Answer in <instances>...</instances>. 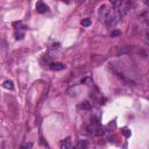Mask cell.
I'll return each instance as SVG.
<instances>
[{
    "instance_id": "6da1fadb",
    "label": "cell",
    "mask_w": 149,
    "mask_h": 149,
    "mask_svg": "<svg viewBox=\"0 0 149 149\" xmlns=\"http://www.w3.org/2000/svg\"><path fill=\"white\" fill-rule=\"evenodd\" d=\"M49 68H50L51 70H54V71H61L65 68V65L62 64V63H58V62H52V63L49 64Z\"/></svg>"
},
{
    "instance_id": "7a4b0ae2",
    "label": "cell",
    "mask_w": 149,
    "mask_h": 149,
    "mask_svg": "<svg viewBox=\"0 0 149 149\" xmlns=\"http://www.w3.org/2000/svg\"><path fill=\"white\" fill-rule=\"evenodd\" d=\"M36 11L37 13H44L48 11V6L44 3H42V1H39L36 4Z\"/></svg>"
},
{
    "instance_id": "3957f363",
    "label": "cell",
    "mask_w": 149,
    "mask_h": 149,
    "mask_svg": "<svg viewBox=\"0 0 149 149\" xmlns=\"http://www.w3.org/2000/svg\"><path fill=\"white\" fill-rule=\"evenodd\" d=\"M71 148V140L70 137H67L61 141V149H70Z\"/></svg>"
},
{
    "instance_id": "277c9868",
    "label": "cell",
    "mask_w": 149,
    "mask_h": 149,
    "mask_svg": "<svg viewBox=\"0 0 149 149\" xmlns=\"http://www.w3.org/2000/svg\"><path fill=\"white\" fill-rule=\"evenodd\" d=\"M3 86L5 88H7V90H13V88H14V84H13L12 80H5Z\"/></svg>"
},
{
    "instance_id": "5b68a950",
    "label": "cell",
    "mask_w": 149,
    "mask_h": 149,
    "mask_svg": "<svg viewBox=\"0 0 149 149\" xmlns=\"http://www.w3.org/2000/svg\"><path fill=\"white\" fill-rule=\"evenodd\" d=\"M80 107H82L83 110H91L92 105H91V103H90V101H84V103L80 105Z\"/></svg>"
},
{
    "instance_id": "8992f818",
    "label": "cell",
    "mask_w": 149,
    "mask_h": 149,
    "mask_svg": "<svg viewBox=\"0 0 149 149\" xmlns=\"http://www.w3.org/2000/svg\"><path fill=\"white\" fill-rule=\"evenodd\" d=\"M86 147H87V142L84 140H82L78 143V149H86Z\"/></svg>"
},
{
    "instance_id": "52a82bcc",
    "label": "cell",
    "mask_w": 149,
    "mask_h": 149,
    "mask_svg": "<svg viewBox=\"0 0 149 149\" xmlns=\"http://www.w3.org/2000/svg\"><path fill=\"white\" fill-rule=\"evenodd\" d=\"M116 76H118L119 77V78H120V79H122V80H124V82H126V83H127V84H131V80H129V79H127V78H126V77L125 76H124V75H121V73H119V72H116Z\"/></svg>"
},
{
    "instance_id": "ba28073f",
    "label": "cell",
    "mask_w": 149,
    "mask_h": 149,
    "mask_svg": "<svg viewBox=\"0 0 149 149\" xmlns=\"http://www.w3.org/2000/svg\"><path fill=\"white\" fill-rule=\"evenodd\" d=\"M82 24L84 27H88V26H91V20L90 19H84V20H82Z\"/></svg>"
},
{
    "instance_id": "9c48e42d",
    "label": "cell",
    "mask_w": 149,
    "mask_h": 149,
    "mask_svg": "<svg viewBox=\"0 0 149 149\" xmlns=\"http://www.w3.org/2000/svg\"><path fill=\"white\" fill-rule=\"evenodd\" d=\"M121 35V32L120 31H113L112 33H111V36L112 37H118V36H120Z\"/></svg>"
},
{
    "instance_id": "30bf717a",
    "label": "cell",
    "mask_w": 149,
    "mask_h": 149,
    "mask_svg": "<svg viewBox=\"0 0 149 149\" xmlns=\"http://www.w3.org/2000/svg\"><path fill=\"white\" fill-rule=\"evenodd\" d=\"M32 147H33V143L29 142V143H26V144H23V146H22L20 149H32Z\"/></svg>"
},
{
    "instance_id": "8fae6325",
    "label": "cell",
    "mask_w": 149,
    "mask_h": 149,
    "mask_svg": "<svg viewBox=\"0 0 149 149\" xmlns=\"http://www.w3.org/2000/svg\"><path fill=\"white\" fill-rule=\"evenodd\" d=\"M122 134L125 135L126 137H128V136H131V131H128V129H122Z\"/></svg>"
},
{
    "instance_id": "7c38bea8",
    "label": "cell",
    "mask_w": 149,
    "mask_h": 149,
    "mask_svg": "<svg viewBox=\"0 0 149 149\" xmlns=\"http://www.w3.org/2000/svg\"><path fill=\"white\" fill-rule=\"evenodd\" d=\"M15 36H16V40H21L22 37H23V34L18 33V32H16V33H15Z\"/></svg>"
}]
</instances>
